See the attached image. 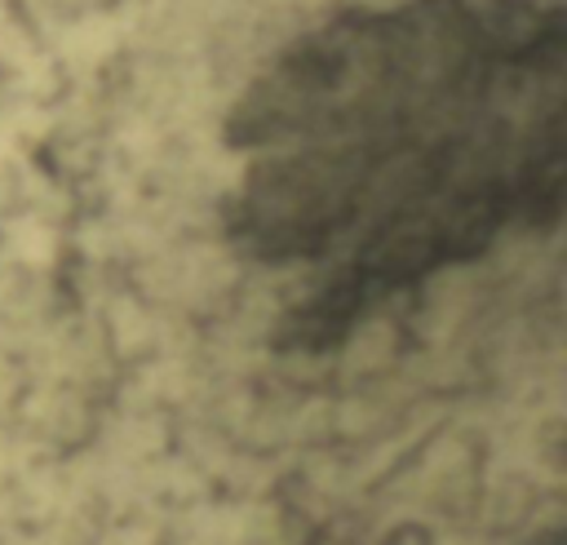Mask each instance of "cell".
<instances>
[{
	"label": "cell",
	"mask_w": 567,
	"mask_h": 545,
	"mask_svg": "<svg viewBox=\"0 0 567 545\" xmlns=\"http://www.w3.org/2000/svg\"><path fill=\"white\" fill-rule=\"evenodd\" d=\"M252 222L328 239L390 195L359 248L368 275L421 270L483 244L540 173H558V49L465 4H412L306 44L266 89Z\"/></svg>",
	"instance_id": "cell-1"
}]
</instances>
